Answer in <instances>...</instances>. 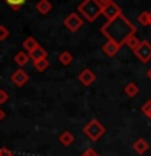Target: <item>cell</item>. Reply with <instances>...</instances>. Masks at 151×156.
Segmentation results:
<instances>
[{
  "mask_svg": "<svg viewBox=\"0 0 151 156\" xmlns=\"http://www.w3.org/2000/svg\"><path fill=\"white\" fill-rule=\"evenodd\" d=\"M0 156H13V153L8 148H0Z\"/></svg>",
  "mask_w": 151,
  "mask_h": 156,
  "instance_id": "24",
  "label": "cell"
},
{
  "mask_svg": "<svg viewBox=\"0 0 151 156\" xmlns=\"http://www.w3.org/2000/svg\"><path fill=\"white\" fill-rule=\"evenodd\" d=\"M65 26H67V29H70L72 33L78 31V29H80V26H81V18L78 16L76 13H70V15L65 18Z\"/></svg>",
  "mask_w": 151,
  "mask_h": 156,
  "instance_id": "4",
  "label": "cell"
},
{
  "mask_svg": "<svg viewBox=\"0 0 151 156\" xmlns=\"http://www.w3.org/2000/svg\"><path fill=\"white\" fill-rule=\"evenodd\" d=\"M39 46H37V41L34 37H26L24 39V42H23V49L26 51L28 54H31L33 51H36Z\"/></svg>",
  "mask_w": 151,
  "mask_h": 156,
  "instance_id": "10",
  "label": "cell"
},
{
  "mask_svg": "<svg viewBox=\"0 0 151 156\" xmlns=\"http://www.w3.org/2000/svg\"><path fill=\"white\" fill-rule=\"evenodd\" d=\"M7 3L12 5L13 8H18V7H21V5L24 3V0H7Z\"/></svg>",
  "mask_w": 151,
  "mask_h": 156,
  "instance_id": "21",
  "label": "cell"
},
{
  "mask_svg": "<svg viewBox=\"0 0 151 156\" xmlns=\"http://www.w3.org/2000/svg\"><path fill=\"white\" fill-rule=\"evenodd\" d=\"M138 21L141 24H148L151 21V15L148 12H143V13H140V16H138Z\"/></svg>",
  "mask_w": 151,
  "mask_h": 156,
  "instance_id": "19",
  "label": "cell"
},
{
  "mask_svg": "<svg viewBox=\"0 0 151 156\" xmlns=\"http://www.w3.org/2000/svg\"><path fill=\"white\" fill-rule=\"evenodd\" d=\"M125 93H127V96L135 98L136 94H138V86H136L135 83H128V85L125 86Z\"/></svg>",
  "mask_w": 151,
  "mask_h": 156,
  "instance_id": "17",
  "label": "cell"
},
{
  "mask_svg": "<svg viewBox=\"0 0 151 156\" xmlns=\"http://www.w3.org/2000/svg\"><path fill=\"white\" fill-rule=\"evenodd\" d=\"M73 140H75V136H73V133H70L68 130L62 132L60 136H58V141H60L63 146H70V145L73 143Z\"/></svg>",
  "mask_w": 151,
  "mask_h": 156,
  "instance_id": "12",
  "label": "cell"
},
{
  "mask_svg": "<svg viewBox=\"0 0 151 156\" xmlns=\"http://www.w3.org/2000/svg\"><path fill=\"white\" fill-rule=\"evenodd\" d=\"M148 117H151V112H149V115H148Z\"/></svg>",
  "mask_w": 151,
  "mask_h": 156,
  "instance_id": "29",
  "label": "cell"
},
{
  "mask_svg": "<svg viewBox=\"0 0 151 156\" xmlns=\"http://www.w3.org/2000/svg\"><path fill=\"white\" fill-rule=\"evenodd\" d=\"M3 117H5V114H3V111H2V109H0V120H2V119H3Z\"/></svg>",
  "mask_w": 151,
  "mask_h": 156,
  "instance_id": "28",
  "label": "cell"
},
{
  "mask_svg": "<svg viewBox=\"0 0 151 156\" xmlns=\"http://www.w3.org/2000/svg\"><path fill=\"white\" fill-rule=\"evenodd\" d=\"M12 81H13V85H16V86H23L24 83L28 81V73L19 68V70H16L12 75Z\"/></svg>",
  "mask_w": 151,
  "mask_h": 156,
  "instance_id": "6",
  "label": "cell"
},
{
  "mask_svg": "<svg viewBox=\"0 0 151 156\" xmlns=\"http://www.w3.org/2000/svg\"><path fill=\"white\" fill-rule=\"evenodd\" d=\"M29 60V54L26 51H23V52H18L16 55H15V62L18 63L19 67H23V65H26Z\"/></svg>",
  "mask_w": 151,
  "mask_h": 156,
  "instance_id": "15",
  "label": "cell"
},
{
  "mask_svg": "<svg viewBox=\"0 0 151 156\" xmlns=\"http://www.w3.org/2000/svg\"><path fill=\"white\" fill-rule=\"evenodd\" d=\"M104 127H102V124L101 122H97V120H91L90 124H86V127H85V133L90 136L91 140H99L102 135H104Z\"/></svg>",
  "mask_w": 151,
  "mask_h": 156,
  "instance_id": "2",
  "label": "cell"
},
{
  "mask_svg": "<svg viewBox=\"0 0 151 156\" xmlns=\"http://www.w3.org/2000/svg\"><path fill=\"white\" fill-rule=\"evenodd\" d=\"M58 62L62 63V65H70V63L73 62V57H72V54L70 52H62L60 55H58Z\"/></svg>",
  "mask_w": 151,
  "mask_h": 156,
  "instance_id": "16",
  "label": "cell"
},
{
  "mask_svg": "<svg viewBox=\"0 0 151 156\" xmlns=\"http://www.w3.org/2000/svg\"><path fill=\"white\" fill-rule=\"evenodd\" d=\"M125 42H127V46H128L132 51H136V49L141 46V41H140V39L136 37V36H133V34L127 37V39H125Z\"/></svg>",
  "mask_w": 151,
  "mask_h": 156,
  "instance_id": "14",
  "label": "cell"
},
{
  "mask_svg": "<svg viewBox=\"0 0 151 156\" xmlns=\"http://www.w3.org/2000/svg\"><path fill=\"white\" fill-rule=\"evenodd\" d=\"M135 54H136V57H138L141 62L151 60V44L146 42V41H141V46L135 51Z\"/></svg>",
  "mask_w": 151,
  "mask_h": 156,
  "instance_id": "3",
  "label": "cell"
},
{
  "mask_svg": "<svg viewBox=\"0 0 151 156\" xmlns=\"http://www.w3.org/2000/svg\"><path fill=\"white\" fill-rule=\"evenodd\" d=\"M85 156H97V154H94V151H91V150H90V151H86V154H85Z\"/></svg>",
  "mask_w": 151,
  "mask_h": 156,
  "instance_id": "26",
  "label": "cell"
},
{
  "mask_svg": "<svg viewBox=\"0 0 151 156\" xmlns=\"http://www.w3.org/2000/svg\"><path fill=\"white\" fill-rule=\"evenodd\" d=\"M141 111H143L146 115H149V112H151V101H149V102H146V104L143 106V109H141Z\"/></svg>",
  "mask_w": 151,
  "mask_h": 156,
  "instance_id": "23",
  "label": "cell"
},
{
  "mask_svg": "<svg viewBox=\"0 0 151 156\" xmlns=\"http://www.w3.org/2000/svg\"><path fill=\"white\" fill-rule=\"evenodd\" d=\"M149 15H151V13H149ZM149 24H151V21H149Z\"/></svg>",
  "mask_w": 151,
  "mask_h": 156,
  "instance_id": "30",
  "label": "cell"
},
{
  "mask_svg": "<svg viewBox=\"0 0 151 156\" xmlns=\"http://www.w3.org/2000/svg\"><path fill=\"white\" fill-rule=\"evenodd\" d=\"M8 101V93L5 90H0V104H5Z\"/></svg>",
  "mask_w": 151,
  "mask_h": 156,
  "instance_id": "22",
  "label": "cell"
},
{
  "mask_svg": "<svg viewBox=\"0 0 151 156\" xmlns=\"http://www.w3.org/2000/svg\"><path fill=\"white\" fill-rule=\"evenodd\" d=\"M47 57V52L44 51L42 47H37L36 51H33L31 54H29V58H31L33 62H39V60H42V58H46Z\"/></svg>",
  "mask_w": 151,
  "mask_h": 156,
  "instance_id": "13",
  "label": "cell"
},
{
  "mask_svg": "<svg viewBox=\"0 0 151 156\" xmlns=\"http://www.w3.org/2000/svg\"><path fill=\"white\" fill-rule=\"evenodd\" d=\"M36 10H37L41 15H47V13L52 10V5H51V2H49V0H39L37 5H36Z\"/></svg>",
  "mask_w": 151,
  "mask_h": 156,
  "instance_id": "11",
  "label": "cell"
},
{
  "mask_svg": "<svg viewBox=\"0 0 151 156\" xmlns=\"http://www.w3.org/2000/svg\"><path fill=\"white\" fill-rule=\"evenodd\" d=\"M117 51H119V42L117 41H112V39H109L106 44H104V52H106V55H109V57H114Z\"/></svg>",
  "mask_w": 151,
  "mask_h": 156,
  "instance_id": "7",
  "label": "cell"
},
{
  "mask_svg": "<svg viewBox=\"0 0 151 156\" xmlns=\"http://www.w3.org/2000/svg\"><path fill=\"white\" fill-rule=\"evenodd\" d=\"M148 143H146V140H143V138H138L133 143V150H135V153H138V154H143V153H146L148 151Z\"/></svg>",
  "mask_w": 151,
  "mask_h": 156,
  "instance_id": "9",
  "label": "cell"
},
{
  "mask_svg": "<svg viewBox=\"0 0 151 156\" xmlns=\"http://www.w3.org/2000/svg\"><path fill=\"white\" fill-rule=\"evenodd\" d=\"M47 67H49V60H47V58H42V60H39V62H34V68H36L37 72H44Z\"/></svg>",
  "mask_w": 151,
  "mask_h": 156,
  "instance_id": "18",
  "label": "cell"
},
{
  "mask_svg": "<svg viewBox=\"0 0 151 156\" xmlns=\"http://www.w3.org/2000/svg\"><path fill=\"white\" fill-rule=\"evenodd\" d=\"M10 36V31L5 26H0V41H5Z\"/></svg>",
  "mask_w": 151,
  "mask_h": 156,
  "instance_id": "20",
  "label": "cell"
},
{
  "mask_svg": "<svg viewBox=\"0 0 151 156\" xmlns=\"http://www.w3.org/2000/svg\"><path fill=\"white\" fill-rule=\"evenodd\" d=\"M146 76H148V78H149V80H151V68H149V70H148V72H146Z\"/></svg>",
  "mask_w": 151,
  "mask_h": 156,
  "instance_id": "27",
  "label": "cell"
},
{
  "mask_svg": "<svg viewBox=\"0 0 151 156\" xmlns=\"http://www.w3.org/2000/svg\"><path fill=\"white\" fill-rule=\"evenodd\" d=\"M78 78H80V81H81L85 86H90L91 83L94 81V78H96V76H94V73H93L91 70H83V72L80 73V76H78Z\"/></svg>",
  "mask_w": 151,
  "mask_h": 156,
  "instance_id": "8",
  "label": "cell"
},
{
  "mask_svg": "<svg viewBox=\"0 0 151 156\" xmlns=\"http://www.w3.org/2000/svg\"><path fill=\"white\" fill-rule=\"evenodd\" d=\"M97 2H99L102 7H107V5H111V3H112V0H97Z\"/></svg>",
  "mask_w": 151,
  "mask_h": 156,
  "instance_id": "25",
  "label": "cell"
},
{
  "mask_svg": "<svg viewBox=\"0 0 151 156\" xmlns=\"http://www.w3.org/2000/svg\"><path fill=\"white\" fill-rule=\"evenodd\" d=\"M119 13H120V10H119V7H117L115 3L107 5V7H104V10H102V15H104L109 21H114V20L119 18Z\"/></svg>",
  "mask_w": 151,
  "mask_h": 156,
  "instance_id": "5",
  "label": "cell"
},
{
  "mask_svg": "<svg viewBox=\"0 0 151 156\" xmlns=\"http://www.w3.org/2000/svg\"><path fill=\"white\" fill-rule=\"evenodd\" d=\"M102 10H104V7H102L97 0H85V2L80 5V12L83 13V16H85L88 21H94V20L102 13Z\"/></svg>",
  "mask_w": 151,
  "mask_h": 156,
  "instance_id": "1",
  "label": "cell"
}]
</instances>
